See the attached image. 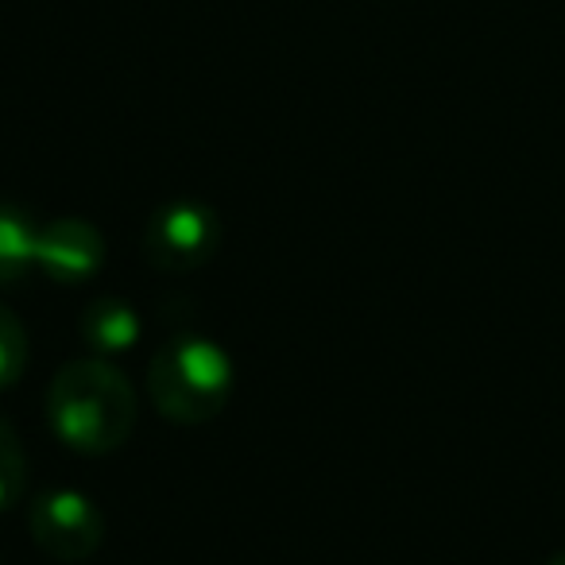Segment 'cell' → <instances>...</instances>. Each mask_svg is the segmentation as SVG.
I'll return each instance as SVG.
<instances>
[{"label": "cell", "instance_id": "10", "mask_svg": "<svg viewBox=\"0 0 565 565\" xmlns=\"http://www.w3.org/2000/svg\"><path fill=\"white\" fill-rule=\"evenodd\" d=\"M546 565H565V550H562V554H554V557H550Z\"/></svg>", "mask_w": 565, "mask_h": 565}, {"label": "cell", "instance_id": "5", "mask_svg": "<svg viewBox=\"0 0 565 565\" xmlns=\"http://www.w3.org/2000/svg\"><path fill=\"white\" fill-rule=\"evenodd\" d=\"M35 267L63 287H82L97 279V271L105 267V236L82 217H58L51 225H40Z\"/></svg>", "mask_w": 565, "mask_h": 565}, {"label": "cell", "instance_id": "8", "mask_svg": "<svg viewBox=\"0 0 565 565\" xmlns=\"http://www.w3.org/2000/svg\"><path fill=\"white\" fill-rule=\"evenodd\" d=\"M28 353H32V341L24 322L0 302V392L20 384V376L28 372Z\"/></svg>", "mask_w": 565, "mask_h": 565}, {"label": "cell", "instance_id": "1", "mask_svg": "<svg viewBox=\"0 0 565 565\" xmlns=\"http://www.w3.org/2000/svg\"><path fill=\"white\" fill-rule=\"evenodd\" d=\"M136 387L105 356H74L55 372L47 387V423L66 449L105 457L120 449L136 430Z\"/></svg>", "mask_w": 565, "mask_h": 565}, {"label": "cell", "instance_id": "2", "mask_svg": "<svg viewBox=\"0 0 565 565\" xmlns=\"http://www.w3.org/2000/svg\"><path fill=\"white\" fill-rule=\"evenodd\" d=\"M236 369L228 353L202 333H179L148 364V392L167 423L198 426L225 411Z\"/></svg>", "mask_w": 565, "mask_h": 565}, {"label": "cell", "instance_id": "4", "mask_svg": "<svg viewBox=\"0 0 565 565\" xmlns=\"http://www.w3.org/2000/svg\"><path fill=\"white\" fill-rule=\"evenodd\" d=\"M221 241L217 213L210 205L194 202V198H174V202L159 205L148 221L143 233V256L156 271L167 275H186L198 271L213 259Z\"/></svg>", "mask_w": 565, "mask_h": 565}, {"label": "cell", "instance_id": "6", "mask_svg": "<svg viewBox=\"0 0 565 565\" xmlns=\"http://www.w3.org/2000/svg\"><path fill=\"white\" fill-rule=\"evenodd\" d=\"M82 341H86V349H94V356H105V361L132 353L140 345V315L128 299L102 295L82 315Z\"/></svg>", "mask_w": 565, "mask_h": 565}, {"label": "cell", "instance_id": "9", "mask_svg": "<svg viewBox=\"0 0 565 565\" xmlns=\"http://www.w3.org/2000/svg\"><path fill=\"white\" fill-rule=\"evenodd\" d=\"M24 477H28L24 446H20L17 430L0 418V511H9L12 503L20 500V492H24Z\"/></svg>", "mask_w": 565, "mask_h": 565}, {"label": "cell", "instance_id": "3", "mask_svg": "<svg viewBox=\"0 0 565 565\" xmlns=\"http://www.w3.org/2000/svg\"><path fill=\"white\" fill-rule=\"evenodd\" d=\"M32 539L51 562L78 565L94 557L105 542V515L94 495L78 488H47L28 508Z\"/></svg>", "mask_w": 565, "mask_h": 565}, {"label": "cell", "instance_id": "7", "mask_svg": "<svg viewBox=\"0 0 565 565\" xmlns=\"http://www.w3.org/2000/svg\"><path fill=\"white\" fill-rule=\"evenodd\" d=\"M40 225L20 205L0 202V282H17L35 267Z\"/></svg>", "mask_w": 565, "mask_h": 565}]
</instances>
